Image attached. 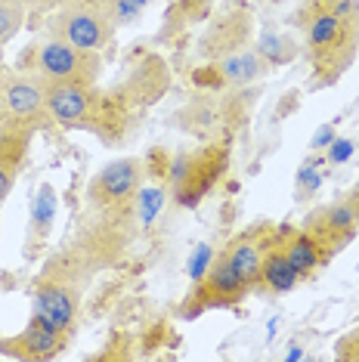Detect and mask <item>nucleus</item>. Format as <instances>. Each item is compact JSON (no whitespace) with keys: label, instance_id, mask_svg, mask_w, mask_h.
Returning a JSON list of instances; mask_svg holds the SVG:
<instances>
[{"label":"nucleus","instance_id":"nucleus-1","mask_svg":"<svg viewBox=\"0 0 359 362\" xmlns=\"http://www.w3.org/2000/svg\"><path fill=\"white\" fill-rule=\"evenodd\" d=\"M295 25L304 35L310 84H338L359 56V0H304Z\"/></svg>","mask_w":359,"mask_h":362},{"label":"nucleus","instance_id":"nucleus-2","mask_svg":"<svg viewBox=\"0 0 359 362\" xmlns=\"http://www.w3.org/2000/svg\"><path fill=\"white\" fill-rule=\"evenodd\" d=\"M87 263H90V254L84 248L62 251L47 263V269L35 282V313L69 334H75V325H78Z\"/></svg>","mask_w":359,"mask_h":362},{"label":"nucleus","instance_id":"nucleus-3","mask_svg":"<svg viewBox=\"0 0 359 362\" xmlns=\"http://www.w3.org/2000/svg\"><path fill=\"white\" fill-rule=\"evenodd\" d=\"M143 161L140 158H118L90 180L87 199L93 214L102 220L105 226L124 229L136 214V202H140L143 189Z\"/></svg>","mask_w":359,"mask_h":362},{"label":"nucleus","instance_id":"nucleus-4","mask_svg":"<svg viewBox=\"0 0 359 362\" xmlns=\"http://www.w3.org/2000/svg\"><path fill=\"white\" fill-rule=\"evenodd\" d=\"M22 71L37 75L44 84H96L102 71V56L100 50H81L75 44L50 37L35 47L31 65H22Z\"/></svg>","mask_w":359,"mask_h":362},{"label":"nucleus","instance_id":"nucleus-5","mask_svg":"<svg viewBox=\"0 0 359 362\" xmlns=\"http://www.w3.org/2000/svg\"><path fill=\"white\" fill-rule=\"evenodd\" d=\"M115 13L112 4H100V0H71L62 4L50 19V35L75 44L81 50H102L115 37Z\"/></svg>","mask_w":359,"mask_h":362},{"label":"nucleus","instance_id":"nucleus-6","mask_svg":"<svg viewBox=\"0 0 359 362\" xmlns=\"http://www.w3.org/2000/svg\"><path fill=\"white\" fill-rule=\"evenodd\" d=\"M226 164H230V149L226 146H205V149H192L170 164V192L180 208H195L217 180L223 177Z\"/></svg>","mask_w":359,"mask_h":362},{"label":"nucleus","instance_id":"nucleus-7","mask_svg":"<svg viewBox=\"0 0 359 362\" xmlns=\"http://www.w3.org/2000/svg\"><path fill=\"white\" fill-rule=\"evenodd\" d=\"M251 291V285L239 276V269L226 260L223 251L214 254L208 273L201 279H195V288L189 291V298L183 303V316L192 319L205 310H220V307H235L245 294Z\"/></svg>","mask_w":359,"mask_h":362},{"label":"nucleus","instance_id":"nucleus-8","mask_svg":"<svg viewBox=\"0 0 359 362\" xmlns=\"http://www.w3.org/2000/svg\"><path fill=\"white\" fill-rule=\"evenodd\" d=\"M304 229L316 238V245L322 248L325 260H331L334 254H341L359 235V186L350 195H344V199L313 211L307 217Z\"/></svg>","mask_w":359,"mask_h":362},{"label":"nucleus","instance_id":"nucleus-9","mask_svg":"<svg viewBox=\"0 0 359 362\" xmlns=\"http://www.w3.org/2000/svg\"><path fill=\"white\" fill-rule=\"evenodd\" d=\"M102 93L96 84H47V109L50 121L59 127H96L102 118Z\"/></svg>","mask_w":359,"mask_h":362},{"label":"nucleus","instance_id":"nucleus-10","mask_svg":"<svg viewBox=\"0 0 359 362\" xmlns=\"http://www.w3.org/2000/svg\"><path fill=\"white\" fill-rule=\"evenodd\" d=\"M4 105H6V118L28 124L31 130H40L50 121V109H47V84L31 71H6L4 75Z\"/></svg>","mask_w":359,"mask_h":362},{"label":"nucleus","instance_id":"nucleus-11","mask_svg":"<svg viewBox=\"0 0 359 362\" xmlns=\"http://www.w3.org/2000/svg\"><path fill=\"white\" fill-rule=\"evenodd\" d=\"M71 334L50 325L44 316H31L28 325L13 337H0V353L10 359H53L69 347Z\"/></svg>","mask_w":359,"mask_h":362},{"label":"nucleus","instance_id":"nucleus-12","mask_svg":"<svg viewBox=\"0 0 359 362\" xmlns=\"http://www.w3.org/2000/svg\"><path fill=\"white\" fill-rule=\"evenodd\" d=\"M300 282L298 269L291 267L288 251H285V226H273L264 242V257H260V282L257 291L269 294H288Z\"/></svg>","mask_w":359,"mask_h":362},{"label":"nucleus","instance_id":"nucleus-13","mask_svg":"<svg viewBox=\"0 0 359 362\" xmlns=\"http://www.w3.org/2000/svg\"><path fill=\"white\" fill-rule=\"evenodd\" d=\"M31 130L28 124L6 118L0 124V204L10 199L16 180H19L22 168L28 161V146H31Z\"/></svg>","mask_w":359,"mask_h":362},{"label":"nucleus","instance_id":"nucleus-14","mask_svg":"<svg viewBox=\"0 0 359 362\" xmlns=\"http://www.w3.org/2000/svg\"><path fill=\"white\" fill-rule=\"evenodd\" d=\"M273 229V223H257V226H248L245 233H239L233 242H226L223 251L226 260L239 269V276L251 285V291L257 288L260 282V257H264V242H266V233Z\"/></svg>","mask_w":359,"mask_h":362},{"label":"nucleus","instance_id":"nucleus-15","mask_svg":"<svg viewBox=\"0 0 359 362\" xmlns=\"http://www.w3.org/2000/svg\"><path fill=\"white\" fill-rule=\"evenodd\" d=\"M56 208H59L56 189L50 183H44L37 189L35 202H31V220H28V238H25L28 257H37L40 248L47 245V238L53 233V223H56Z\"/></svg>","mask_w":359,"mask_h":362},{"label":"nucleus","instance_id":"nucleus-16","mask_svg":"<svg viewBox=\"0 0 359 362\" xmlns=\"http://www.w3.org/2000/svg\"><path fill=\"white\" fill-rule=\"evenodd\" d=\"M285 251H288V260H291V267L298 269V276H300V282H307V279H313L319 269L325 267V254L322 248L316 245V238L307 233L304 226H288L285 223Z\"/></svg>","mask_w":359,"mask_h":362},{"label":"nucleus","instance_id":"nucleus-17","mask_svg":"<svg viewBox=\"0 0 359 362\" xmlns=\"http://www.w3.org/2000/svg\"><path fill=\"white\" fill-rule=\"evenodd\" d=\"M248 40V19L245 13H226L223 19L211 28V35L205 40V53L211 59H223L230 53H239V47Z\"/></svg>","mask_w":359,"mask_h":362},{"label":"nucleus","instance_id":"nucleus-18","mask_svg":"<svg viewBox=\"0 0 359 362\" xmlns=\"http://www.w3.org/2000/svg\"><path fill=\"white\" fill-rule=\"evenodd\" d=\"M214 69L220 71V78H223L226 84H248V81H254V78H264L269 65L264 62V56L254 50V53H230V56H223Z\"/></svg>","mask_w":359,"mask_h":362},{"label":"nucleus","instance_id":"nucleus-19","mask_svg":"<svg viewBox=\"0 0 359 362\" xmlns=\"http://www.w3.org/2000/svg\"><path fill=\"white\" fill-rule=\"evenodd\" d=\"M325 155L319 152H313L310 158L300 164V170H298V186H295V199L298 202H310L316 192H319V186H322V168H325Z\"/></svg>","mask_w":359,"mask_h":362},{"label":"nucleus","instance_id":"nucleus-20","mask_svg":"<svg viewBox=\"0 0 359 362\" xmlns=\"http://www.w3.org/2000/svg\"><path fill=\"white\" fill-rule=\"evenodd\" d=\"M254 50L264 56L266 65H276V62L282 65V62H291L298 56V44L291 37H285V35H279V37H276V35H264Z\"/></svg>","mask_w":359,"mask_h":362},{"label":"nucleus","instance_id":"nucleus-21","mask_svg":"<svg viewBox=\"0 0 359 362\" xmlns=\"http://www.w3.org/2000/svg\"><path fill=\"white\" fill-rule=\"evenodd\" d=\"M25 22V0H0V47L19 35Z\"/></svg>","mask_w":359,"mask_h":362},{"label":"nucleus","instance_id":"nucleus-22","mask_svg":"<svg viewBox=\"0 0 359 362\" xmlns=\"http://www.w3.org/2000/svg\"><path fill=\"white\" fill-rule=\"evenodd\" d=\"M149 0H112V13H115V22L124 25V22H134L136 16L146 10Z\"/></svg>","mask_w":359,"mask_h":362},{"label":"nucleus","instance_id":"nucleus-23","mask_svg":"<svg viewBox=\"0 0 359 362\" xmlns=\"http://www.w3.org/2000/svg\"><path fill=\"white\" fill-rule=\"evenodd\" d=\"M334 359H338V362H359V328L347 332V334L338 341Z\"/></svg>","mask_w":359,"mask_h":362},{"label":"nucleus","instance_id":"nucleus-24","mask_svg":"<svg viewBox=\"0 0 359 362\" xmlns=\"http://www.w3.org/2000/svg\"><path fill=\"white\" fill-rule=\"evenodd\" d=\"M353 139H331V146H329V152H325V161L329 164H344L350 155H353Z\"/></svg>","mask_w":359,"mask_h":362},{"label":"nucleus","instance_id":"nucleus-25","mask_svg":"<svg viewBox=\"0 0 359 362\" xmlns=\"http://www.w3.org/2000/svg\"><path fill=\"white\" fill-rule=\"evenodd\" d=\"M161 189H140V202H136V208L143 204V220H152V214H158L161 208Z\"/></svg>","mask_w":359,"mask_h":362},{"label":"nucleus","instance_id":"nucleus-26","mask_svg":"<svg viewBox=\"0 0 359 362\" xmlns=\"http://www.w3.org/2000/svg\"><path fill=\"white\" fill-rule=\"evenodd\" d=\"M211 260H214V251H211L208 245H201V248L192 254V260H189V276H192V279H201V276L208 273Z\"/></svg>","mask_w":359,"mask_h":362},{"label":"nucleus","instance_id":"nucleus-27","mask_svg":"<svg viewBox=\"0 0 359 362\" xmlns=\"http://www.w3.org/2000/svg\"><path fill=\"white\" fill-rule=\"evenodd\" d=\"M331 139H334V127H331V124H322L319 130H316V136H313V143H310V149H313V152L329 149Z\"/></svg>","mask_w":359,"mask_h":362},{"label":"nucleus","instance_id":"nucleus-28","mask_svg":"<svg viewBox=\"0 0 359 362\" xmlns=\"http://www.w3.org/2000/svg\"><path fill=\"white\" fill-rule=\"evenodd\" d=\"M4 75H6V69L0 65V87H4ZM6 121V105H4V93H0V124Z\"/></svg>","mask_w":359,"mask_h":362},{"label":"nucleus","instance_id":"nucleus-29","mask_svg":"<svg viewBox=\"0 0 359 362\" xmlns=\"http://www.w3.org/2000/svg\"><path fill=\"white\" fill-rule=\"evenodd\" d=\"M62 4H71V0H62ZM100 4H112V0H100Z\"/></svg>","mask_w":359,"mask_h":362},{"label":"nucleus","instance_id":"nucleus-30","mask_svg":"<svg viewBox=\"0 0 359 362\" xmlns=\"http://www.w3.org/2000/svg\"><path fill=\"white\" fill-rule=\"evenodd\" d=\"M0 65H4V47H0Z\"/></svg>","mask_w":359,"mask_h":362}]
</instances>
